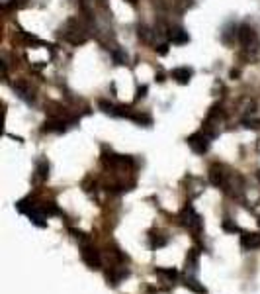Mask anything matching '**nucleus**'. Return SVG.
Segmentation results:
<instances>
[{
	"label": "nucleus",
	"mask_w": 260,
	"mask_h": 294,
	"mask_svg": "<svg viewBox=\"0 0 260 294\" xmlns=\"http://www.w3.org/2000/svg\"><path fill=\"white\" fill-rule=\"evenodd\" d=\"M61 33H63V37H65L67 41H71L73 45H78V43H84V41H86V32H84V28H82L76 20H69L67 26H65V30H63Z\"/></svg>",
	"instance_id": "1"
},
{
	"label": "nucleus",
	"mask_w": 260,
	"mask_h": 294,
	"mask_svg": "<svg viewBox=\"0 0 260 294\" xmlns=\"http://www.w3.org/2000/svg\"><path fill=\"white\" fill-rule=\"evenodd\" d=\"M180 218H182V224L198 237L199 233H201V229H203V224H201V218L196 214V210L192 208V206H186L184 210H182V214H180Z\"/></svg>",
	"instance_id": "2"
},
{
	"label": "nucleus",
	"mask_w": 260,
	"mask_h": 294,
	"mask_svg": "<svg viewBox=\"0 0 260 294\" xmlns=\"http://www.w3.org/2000/svg\"><path fill=\"white\" fill-rule=\"evenodd\" d=\"M210 139H212L210 133L198 131V133H194V135L188 137V145L192 147V149H194L198 155H203L207 149H210Z\"/></svg>",
	"instance_id": "3"
},
{
	"label": "nucleus",
	"mask_w": 260,
	"mask_h": 294,
	"mask_svg": "<svg viewBox=\"0 0 260 294\" xmlns=\"http://www.w3.org/2000/svg\"><path fill=\"white\" fill-rule=\"evenodd\" d=\"M80 255H82V261L88 265V269H92V271L100 269L102 259H100V253H98L94 247H92V245H82V251H80Z\"/></svg>",
	"instance_id": "4"
},
{
	"label": "nucleus",
	"mask_w": 260,
	"mask_h": 294,
	"mask_svg": "<svg viewBox=\"0 0 260 294\" xmlns=\"http://www.w3.org/2000/svg\"><path fill=\"white\" fill-rule=\"evenodd\" d=\"M125 277H129V269L120 265V267H112L108 273H106V278H108V284L112 286H118Z\"/></svg>",
	"instance_id": "5"
},
{
	"label": "nucleus",
	"mask_w": 260,
	"mask_h": 294,
	"mask_svg": "<svg viewBox=\"0 0 260 294\" xmlns=\"http://www.w3.org/2000/svg\"><path fill=\"white\" fill-rule=\"evenodd\" d=\"M227 173H225V169L221 167V165H214L212 169H210V182L214 184V186H219V188H223L225 184H227Z\"/></svg>",
	"instance_id": "6"
},
{
	"label": "nucleus",
	"mask_w": 260,
	"mask_h": 294,
	"mask_svg": "<svg viewBox=\"0 0 260 294\" xmlns=\"http://www.w3.org/2000/svg\"><path fill=\"white\" fill-rule=\"evenodd\" d=\"M241 245L243 249L246 251H252V249H258L260 247V233L258 231H246L241 235Z\"/></svg>",
	"instance_id": "7"
},
{
	"label": "nucleus",
	"mask_w": 260,
	"mask_h": 294,
	"mask_svg": "<svg viewBox=\"0 0 260 294\" xmlns=\"http://www.w3.org/2000/svg\"><path fill=\"white\" fill-rule=\"evenodd\" d=\"M239 41L245 45V47H250L256 43V32L250 28V26H241L239 28Z\"/></svg>",
	"instance_id": "8"
},
{
	"label": "nucleus",
	"mask_w": 260,
	"mask_h": 294,
	"mask_svg": "<svg viewBox=\"0 0 260 294\" xmlns=\"http://www.w3.org/2000/svg\"><path fill=\"white\" fill-rule=\"evenodd\" d=\"M172 79H174L176 82H180V84H188L190 79H192V69H188V67H178V69L172 71Z\"/></svg>",
	"instance_id": "9"
},
{
	"label": "nucleus",
	"mask_w": 260,
	"mask_h": 294,
	"mask_svg": "<svg viewBox=\"0 0 260 294\" xmlns=\"http://www.w3.org/2000/svg\"><path fill=\"white\" fill-rule=\"evenodd\" d=\"M168 39H170L172 43H188V41H190V35H188V32H184L182 28H174V30L168 32Z\"/></svg>",
	"instance_id": "10"
},
{
	"label": "nucleus",
	"mask_w": 260,
	"mask_h": 294,
	"mask_svg": "<svg viewBox=\"0 0 260 294\" xmlns=\"http://www.w3.org/2000/svg\"><path fill=\"white\" fill-rule=\"evenodd\" d=\"M69 124H73V122H63V120H51V122H45V126H43V131H65Z\"/></svg>",
	"instance_id": "11"
},
{
	"label": "nucleus",
	"mask_w": 260,
	"mask_h": 294,
	"mask_svg": "<svg viewBox=\"0 0 260 294\" xmlns=\"http://www.w3.org/2000/svg\"><path fill=\"white\" fill-rule=\"evenodd\" d=\"M198 261H199V251H198V249H190V251H188V255H186V271L196 273V269H198Z\"/></svg>",
	"instance_id": "12"
},
{
	"label": "nucleus",
	"mask_w": 260,
	"mask_h": 294,
	"mask_svg": "<svg viewBox=\"0 0 260 294\" xmlns=\"http://www.w3.org/2000/svg\"><path fill=\"white\" fill-rule=\"evenodd\" d=\"M168 243V237L165 233H151V247L153 249H159V247H165Z\"/></svg>",
	"instance_id": "13"
},
{
	"label": "nucleus",
	"mask_w": 260,
	"mask_h": 294,
	"mask_svg": "<svg viewBox=\"0 0 260 294\" xmlns=\"http://www.w3.org/2000/svg\"><path fill=\"white\" fill-rule=\"evenodd\" d=\"M35 173H37V179H39V180H45V179H47V175H49V163H47L45 159L37 161V169H35Z\"/></svg>",
	"instance_id": "14"
},
{
	"label": "nucleus",
	"mask_w": 260,
	"mask_h": 294,
	"mask_svg": "<svg viewBox=\"0 0 260 294\" xmlns=\"http://www.w3.org/2000/svg\"><path fill=\"white\" fill-rule=\"evenodd\" d=\"M184 286H186V288H190V290H194V292H201V294L205 292V288H203V286H201V284H199V282H198L194 277H186Z\"/></svg>",
	"instance_id": "15"
},
{
	"label": "nucleus",
	"mask_w": 260,
	"mask_h": 294,
	"mask_svg": "<svg viewBox=\"0 0 260 294\" xmlns=\"http://www.w3.org/2000/svg\"><path fill=\"white\" fill-rule=\"evenodd\" d=\"M153 30H149L147 26H139V39H143L145 43H151L153 41Z\"/></svg>",
	"instance_id": "16"
},
{
	"label": "nucleus",
	"mask_w": 260,
	"mask_h": 294,
	"mask_svg": "<svg viewBox=\"0 0 260 294\" xmlns=\"http://www.w3.org/2000/svg\"><path fill=\"white\" fill-rule=\"evenodd\" d=\"M14 88L20 92V96L22 98H26V100H30V98H33V94L30 92V88L26 86V84H22V82H18V84H14Z\"/></svg>",
	"instance_id": "17"
},
{
	"label": "nucleus",
	"mask_w": 260,
	"mask_h": 294,
	"mask_svg": "<svg viewBox=\"0 0 260 294\" xmlns=\"http://www.w3.org/2000/svg\"><path fill=\"white\" fill-rule=\"evenodd\" d=\"M154 273H157V275H161V277H167L168 280H174V278L178 277V273H176L174 269H157Z\"/></svg>",
	"instance_id": "18"
},
{
	"label": "nucleus",
	"mask_w": 260,
	"mask_h": 294,
	"mask_svg": "<svg viewBox=\"0 0 260 294\" xmlns=\"http://www.w3.org/2000/svg\"><path fill=\"white\" fill-rule=\"evenodd\" d=\"M243 124H245V128H252V130L260 128V120H254V118H245Z\"/></svg>",
	"instance_id": "19"
},
{
	"label": "nucleus",
	"mask_w": 260,
	"mask_h": 294,
	"mask_svg": "<svg viewBox=\"0 0 260 294\" xmlns=\"http://www.w3.org/2000/svg\"><path fill=\"white\" fill-rule=\"evenodd\" d=\"M223 229H225V231H231V233L241 231V229H239V226H237V224H231L229 220H225V222H223Z\"/></svg>",
	"instance_id": "20"
},
{
	"label": "nucleus",
	"mask_w": 260,
	"mask_h": 294,
	"mask_svg": "<svg viewBox=\"0 0 260 294\" xmlns=\"http://www.w3.org/2000/svg\"><path fill=\"white\" fill-rule=\"evenodd\" d=\"M114 61L118 63V65H125V61H127V57L122 53V51H114Z\"/></svg>",
	"instance_id": "21"
},
{
	"label": "nucleus",
	"mask_w": 260,
	"mask_h": 294,
	"mask_svg": "<svg viewBox=\"0 0 260 294\" xmlns=\"http://www.w3.org/2000/svg\"><path fill=\"white\" fill-rule=\"evenodd\" d=\"M157 51H159L161 55H165V53L168 51V45H167V43H161V45H159V49H157Z\"/></svg>",
	"instance_id": "22"
},
{
	"label": "nucleus",
	"mask_w": 260,
	"mask_h": 294,
	"mask_svg": "<svg viewBox=\"0 0 260 294\" xmlns=\"http://www.w3.org/2000/svg\"><path fill=\"white\" fill-rule=\"evenodd\" d=\"M145 92H147V86H141V88L137 90V98H143V96H145Z\"/></svg>",
	"instance_id": "23"
},
{
	"label": "nucleus",
	"mask_w": 260,
	"mask_h": 294,
	"mask_svg": "<svg viewBox=\"0 0 260 294\" xmlns=\"http://www.w3.org/2000/svg\"><path fill=\"white\" fill-rule=\"evenodd\" d=\"M256 151H258V153H260V139H258V141H256Z\"/></svg>",
	"instance_id": "24"
},
{
	"label": "nucleus",
	"mask_w": 260,
	"mask_h": 294,
	"mask_svg": "<svg viewBox=\"0 0 260 294\" xmlns=\"http://www.w3.org/2000/svg\"><path fill=\"white\" fill-rule=\"evenodd\" d=\"M127 2H129L131 6H135V4H137V0H127Z\"/></svg>",
	"instance_id": "25"
},
{
	"label": "nucleus",
	"mask_w": 260,
	"mask_h": 294,
	"mask_svg": "<svg viewBox=\"0 0 260 294\" xmlns=\"http://www.w3.org/2000/svg\"><path fill=\"white\" fill-rule=\"evenodd\" d=\"M258 180H260V171H258Z\"/></svg>",
	"instance_id": "26"
},
{
	"label": "nucleus",
	"mask_w": 260,
	"mask_h": 294,
	"mask_svg": "<svg viewBox=\"0 0 260 294\" xmlns=\"http://www.w3.org/2000/svg\"><path fill=\"white\" fill-rule=\"evenodd\" d=\"M258 224H260V220H258Z\"/></svg>",
	"instance_id": "27"
}]
</instances>
